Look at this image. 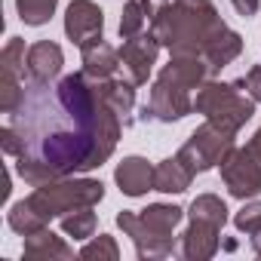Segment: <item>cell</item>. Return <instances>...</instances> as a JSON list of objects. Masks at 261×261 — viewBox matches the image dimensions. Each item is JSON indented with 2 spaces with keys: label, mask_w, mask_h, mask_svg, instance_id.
Masks as SVG:
<instances>
[{
  "label": "cell",
  "mask_w": 261,
  "mask_h": 261,
  "mask_svg": "<svg viewBox=\"0 0 261 261\" xmlns=\"http://www.w3.org/2000/svg\"><path fill=\"white\" fill-rule=\"evenodd\" d=\"M120 133L123 117L105 101L98 80L80 71L59 83L28 80L19 108L0 129V148L37 188L98 169L114 154Z\"/></svg>",
  "instance_id": "obj_1"
},
{
  "label": "cell",
  "mask_w": 261,
  "mask_h": 261,
  "mask_svg": "<svg viewBox=\"0 0 261 261\" xmlns=\"http://www.w3.org/2000/svg\"><path fill=\"white\" fill-rule=\"evenodd\" d=\"M169 56H206V49L227 31L212 0H172L148 25Z\"/></svg>",
  "instance_id": "obj_2"
},
{
  "label": "cell",
  "mask_w": 261,
  "mask_h": 261,
  "mask_svg": "<svg viewBox=\"0 0 261 261\" xmlns=\"http://www.w3.org/2000/svg\"><path fill=\"white\" fill-rule=\"evenodd\" d=\"M185 209L172 203H151L142 212L123 209L117 215V227L136 243V255L142 261H157L166 255H175V227L181 224Z\"/></svg>",
  "instance_id": "obj_3"
},
{
  "label": "cell",
  "mask_w": 261,
  "mask_h": 261,
  "mask_svg": "<svg viewBox=\"0 0 261 261\" xmlns=\"http://www.w3.org/2000/svg\"><path fill=\"white\" fill-rule=\"evenodd\" d=\"M25 200L49 224L53 218H65L68 212H77V209L101 203L105 200V185L98 178H77V175H71V178L37 185Z\"/></svg>",
  "instance_id": "obj_4"
},
{
  "label": "cell",
  "mask_w": 261,
  "mask_h": 261,
  "mask_svg": "<svg viewBox=\"0 0 261 261\" xmlns=\"http://www.w3.org/2000/svg\"><path fill=\"white\" fill-rule=\"evenodd\" d=\"M194 111L203 114L206 120L230 129V133H240V129L252 120V114H255V98L243 95V80H237V83L206 80L197 89Z\"/></svg>",
  "instance_id": "obj_5"
},
{
  "label": "cell",
  "mask_w": 261,
  "mask_h": 261,
  "mask_svg": "<svg viewBox=\"0 0 261 261\" xmlns=\"http://www.w3.org/2000/svg\"><path fill=\"white\" fill-rule=\"evenodd\" d=\"M233 139H237V133H230V129L206 120L203 126L194 129L191 139L178 148V157L191 166L194 175H200V172H209V169L224 163V157L237 148Z\"/></svg>",
  "instance_id": "obj_6"
},
{
  "label": "cell",
  "mask_w": 261,
  "mask_h": 261,
  "mask_svg": "<svg viewBox=\"0 0 261 261\" xmlns=\"http://www.w3.org/2000/svg\"><path fill=\"white\" fill-rule=\"evenodd\" d=\"M194 111V98L191 89L178 86L169 77H157L151 86V98L142 108V120H157V123H178Z\"/></svg>",
  "instance_id": "obj_7"
},
{
  "label": "cell",
  "mask_w": 261,
  "mask_h": 261,
  "mask_svg": "<svg viewBox=\"0 0 261 261\" xmlns=\"http://www.w3.org/2000/svg\"><path fill=\"white\" fill-rule=\"evenodd\" d=\"M218 169H221V181H224L230 197L252 200V197L261 194V160L252 154L249 145L246 148H233Z\"/></svg>",
  "instance_id": "obj_8"
},
{
  "label": "cell",
  "mask_w": 261,
  "mask_h": 261,
  "mask_svg": "<svg viewBox=\"0 0 261 261\" xmlns=\"http://www.w3.org/2000/svg\"><path fill=\"white\" fill-rule=\"evenodd\" d=\"M157 56H160V43L151 31L126 37L123 46H120V68H123L126 80L136 83V86H145L154 65H157Z\"/></svg>",
  "instance_id": "obj_9"
},
{
  "label": "cell",
  "mask_w": 261,
  "mask_h": 261,
  "mask_svg": "<svg viewBox=\"0 0 261 261\" xmlns=\"http://www.w3.org/2000/svg\"><path fill=\"white\" fill-rule=\"evenodd\" d=\"M105 31V13L92 0H71L65 10V34L71 43L83 46L89 40H98Z\"/></svg>",
  "instance_id": "obj_10"
},
{
  "label": "cell",
  "mask_w": 261,
  "mask_h": 261,
  "mask_svg": "<svg viewBox=\"0 0 261 261\" xmlns=\"http://www.w3.org/2000/svg\"><path fill=\"white\" fill-rule=\"evenodd\" d=\"M218 246H221V227L206 224V221H191L188 230L181 233L178 255L188 261H206L218 252Z\"/></svg>",
  "instance_id": "obj_11"
},
{
  "label": "cell",
  "mask_w": 261,
  "mask_h": 261,
  "mask_svg": "<svg viewBox=\"0 0 261 261\" xmlns=\"http://www.w3.org/2000/svg\"><path fill=\"white\" fill-rule=\"evenodd\" d=\"M114 181L126 197H145L154 191V166L145 157H123L114 169Z\"/></svg>",
  "instance_id": "obj_12"
},
{
  "label": "cell",
  "mask_w": 261,
  "mask_h": 261,
  "mask_svg": "<svg viewBox=\"0 0 261 261\" xmlns=\"http://www.w3.org/2000/svg\"><path fill=\"white\" fill-rule=\"evenodd\" d=\"M62 65H65V53L59 43L37 40L34 46H28V80L31 83H53L62 74Z\"/></svg>",
  "instance_id": "obj_13"
},
{
  "label": "cell",
  "mask_w": 261,
  "mask_h": 261,
  "mask_svg": "<svg viewBox=\"0 0 261 261\" xmlns=\"http://www.w3.org/2000/svg\"><path fill=\"white\" fill-rule=\"evenodd\" d=\"M80 62H83V74L92 77V80H108L117 74L120 68V49H114L111 43H105L101 37L98 40H89L80 46Z\"/></svg>",
  "instance_id": "obj_14"
},
{
  "label": "cell",
  "mask_w": 261,
  "mask_h": 261,
  "mask_svg": "<svg viewBox=\"0 0 261 261\" xmlns=\"http://www.w3.org/2000/svg\"><path fill=\"white\" fill-rule=\"evenodd\" d=\"M22 255H25L28 261H53V258L68 261V258H74V249H71L62 237H56V233L49 230V224H46V227H40V230H34V233L25 237Z\"/></svg>",
  "instance_id": "obj_15"
},
{
  "label": "cell",
  "mask_w": 261,
  "mask_h": 261,
  "mask_svg": "<svg viewBox=\"0 0 261 261\" xmlns=\"http://www.w3.org/2000/svg\"><path fill=\"white\" fill-rule=\"evenodd\" d=\"M160 74L185 89H200L206 80H212V71L200 56H169V65H163Z\"/></svg>",
  "instance_id": "obj_16"
},
{
  "label": "cell",
  "mask_w": 261,
  "mask_h": 261,
  "mask_svg": "<svg viewBox=\"0 0 261 261\" xmlns=\"http://www.w3.org/2000/svg\"><path fill=\"white\" fill-rule=\"evenodd\" d=\"M191 181H194V172L178 154L154 166V191H160V194H185L191 188Z\"/></svg>",
  "instance_id": "obj_17"
},
{
  "label": "cell",
  "mask_w": 261,
  "mask_h": 261,
  "mask_svg": "<svg viewBox=\"0 0 261 261\" xmlns=\"http://www.w3.org/2000/svg\"><path fill=\"white\" fill-rule=\"evenodd\" d=\"M243 53V37L233 31V28H227L209 49H206V56H203V62L209 65V71H212V77L221 71V68H227L237 56Z\"/></svg>",
  "instance_id": "obj_18"
},
{
  "label": "cell",
  "mask_w": 261,
  "mask_h": 261,
  "mask_svg": "<svg viewBox=\"0 0 261 261\" xmlns=\"http://www.w3.org/2000/svg\"><path fill=\"white\" fill-rule=\"evenodd\" d=\"M98 89H101L105 101H108V105L123 117V123H126V117L133 114V108H136V83L108 77V80H98Z\"/></svg>",
  "instance_id": "obj_19"
},
{
  "label": "cell",
  "mask_w": 261,
  "mask_h": 261,
  "mask_svg": "<svg viewBox=\"0 0 261 261\" xmlns=\"http://www.w3.org/2000/svg\"><path fill=\"white\" fill-rule=\"evenodd\" d=\"M0 74L10 80H22L28 74V49L22 37H10V43L0 53Z\"/></svg>",
  "instance_id": "obj_20"
},
{
  "label": "cell",
  "mask_w": 261,
  "mask_h": 261,
  "mask_svg": "<svg viewBox=\"0 0 261 261\" xmlns=\"http://www.w3.org/2000/svg\"><path fill=\"white\" fill-rule=\"evenodd\" d=\"M188 215H191V221H206V224L224 227V221H227V206H224V200L215 197V194H200V197L191 203Z\"/></svg>",
  "instance_id": "obj_21"
},
{
  "label": "cell",
  "mask_w": 261,
  "mask_h": 261,
  "mask_svg": "<svg viewBox=\"0 0 261 261\" xmlns=\"http://www.w3.org/2000/svg\"><path fill=\"white\" fill-rule=\"evenodd\" d=\"M7 224H10L19 237H28V233H34V230L46 227V221L28 206V200H19V203L10 206V212H7Z\"/></svg>",
  "instance_id": "obj_22"
},
{
  "label": "cell",
  "mask_w": 261,
  "mask_h": 261,
  "mask_svg": "<svg viewBox=\"0 0 261 261\" xmlns=\"http://www.w3.org/2000/svg\"><path fill=\"white\" fill-rule=\"evenodd\" d=\"M56 7H59V0H16V13H19V19H22L25 25H31V28L46 25V22L53 19Z\"/></svg>",
  "instance_id": "obj_23"
},
{
  "label": "cell",
  "mask_w": 261,
  "mask_h": 261,
  "mask_svg": "<svg viewBox=\"0 0 261 261\" xmlns=\"http://www.w3.org/2000/svg\"><path fill=\"white\" fill-rule=\"evenodd\" d=\"M95 224H98V218H95L92 206L77 209V212H68V215L62 218V230H65L68 237H74V240H89V237L95 233Z\"/></svg>",
  "instance_id": "obj_24"
},
{
  "label": "cell",
  "mask_w": 261,
  "mask_h": 261,
  "mask_svg": "<svg viewBox=\"0 0 261 261\" xmlns=\"http://www.w3.org/2000/svg\"><path fill=\"white\" fill-rule=\"evenodd\" d=\"M145 25H151L145 7L139 4V0H129V4L123 7V16H120V37H123V40H126V37H136V34L145 31Z\"/></svg>",
  "instance_id": "obj_25"
},
{
  "label": "cell",
  "mask_w": 261,
  "mask_h": 261,
  "mask_svg": "<svg viewBox=\"0 0 261 261\" xmlns=\"http://www.w3.org/2000/svg\"><path fill=\"white\" fill-rule=\"evenodd\" d=\"M80 258H89V261H117V258H120V246H117L114 237L98 233L95 240H89V243L80 249Z\"/></svg>",
  "instance_id": "obj_26"
},
{
  "label": "cell",
  "mask_w": 261,
  "mask_h": 261,
  "mask_svg": "<svg viewBox=\"0 0 261 261\" xmlns=\"http://www.w3.org/2000/svg\"><path fill=\"white\" fill-rule=\"evenodd\" d=\"M233 224L240 233H249V237L255 230H261V200H246L243 209L233 215Z\"/></svg>",
  "instance_id": "obj_27"
},
{
  "label": "cell",
  "mask_w": 261,
  "mask_h": 261,
  "mask_svg": "<svg viewBox=\"0 0 261 261\" xmlns=\"http://www.w3.org/2000/svg\"><path fill=\"white\" fill-rule=\"evenodd\" d=\"M243 89L255 98V105H261V65L249 68V74L243 77Z\"/></svg>",
  "instance_id": "obj_28"
},
{
  "label": "cell",
  "mask_w": 261,
  "mask_h": 261,
  "mask_svg": "<svg viewBox=\"0 0 261 261\" xmlns=\"http://www.w3.org/2000/svg\"><path fill=\"white\" fill-rule=\"evenodd\" d=\"M230 4H233V10H237L243 19H249V16H255V13H258L261 0H230Z\"/></svg>",
  "instance_id": "obj_29"
},
{
  "label": "cell",
  "mask_w": 261,
  "mask_h": 261,
  "mask_svg": "<svg viewBox=\"0 0 261 261\" xmlns=\"http://www.w3.org/2000/svg\"><path fill=\"white\" fill-rule=\"evenodd\" d=\"M139 4L145 7V13H148V19L154 22V19H157V16H160V13H163L166 7H169V0H139Z\"/></svg>",
  "instance_id": "obj_30"
},
{
  "label": "cell",
  "mask_w": 261,
  "mask_h": 261,
  "mask_svg": "<svg viewBox=\"0 0 261 261\" xmlns=\"http://www.w3.org/2000/svg\"><path fill=\"white\" fill-rule=\"evenodd\" d=\"M249 148H252V154H255V157L261 160V126L255 129V136L249 139Z\"/></svg>",
  "instance_id": "obj_31"
},
{
  "label": "cell",
  "mask_w": 261,
  "mask_h": 261,
  "mask_svg": "<svg viewBox=\"0 0 261 261\" xmlns=\"http://www.w3.org/2000/svg\"><path fill=\"white\" fill-rule=\"evenodd\" d=\"M252 252L261 258V230H255V233H252Z\"/></svg>",
  "instance_id": "obj_32"
}]
</instances>
